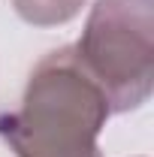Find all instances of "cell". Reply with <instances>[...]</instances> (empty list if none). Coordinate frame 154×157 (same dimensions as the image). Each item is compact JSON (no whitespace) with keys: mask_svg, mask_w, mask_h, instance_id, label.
Listing matches in <instances>:
<instances>
[{"mask_svg":"<svg viewBox=\"0 0 154 157\" xmlns=\"http://www.w3.org/2000/svg\"><path fill=\"white\" fill-rule=\"evenodd\" d=\"M106 118L109 103L76 45H60L33 67L21 106L0 115V139L15 157H103L97 139Z\"/></svg>","mask_w":154,"mask_h":157,"instance_id":"6da1fadb","label":"cell"},{"mask_svg":"<svg viewBox=\"0 0 154 157\" xmlns=\"http://www.w3.org/2000/svg\"><path fill=\"white\" fill-rule=\"evenodd\" d=\"M76 55L109 112L139 109L154 88V0H97Z\"/></svg>","mask_w":154,"mask_h":157,"instance_id":"7a4b0ae2","label":"cell"},{"mask_svg":"<svg viewBox=\"0 0 154 157\" xmlns=\"http://www.w3.org/2000/svg\"><path fill=\"white\" fill-rule=\"evenodd\" d=\"M85 0H12L21 21L33 27H60L82 12Z\"/></svg>","mask_w":154,"mask_h":157,"instance_id":"3957f363","label":"cell"}]
</instances>
